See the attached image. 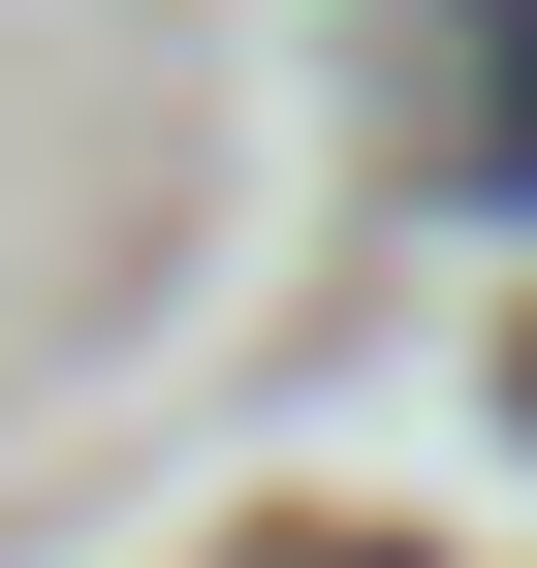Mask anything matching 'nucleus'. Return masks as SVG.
Segmentation results:
<instances>
[{"instance_id":"nucleus-1","label":"nucleus","mask_w":537,"mask_h":568,"mask_svg":"<svg viewBox=\"0 0 537 568\" xmlns=\"http://www.w3.org/2000/svg\"><path fill=\"white\" fill-rule=\"evenodd\" d=\"M475 190H537V0H475Z\"/></svg>"},{"instance_id":"nucleus-2","label":"nucleus","mask_w":537,"mask_h":568,"mask_svg":"<svg viewBox=\"0 0 537 568\" xmlns=\"http://www.w3.org/2000/svg\"><path fill=\"white\" fill-rule=\"evenodd\" d=\"M285 568H412V537H285Z\"/></svg>"}]
</instances>
